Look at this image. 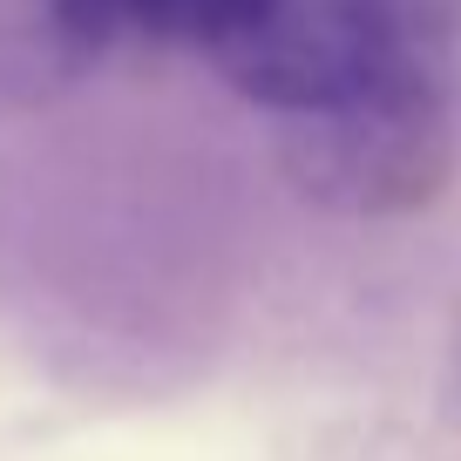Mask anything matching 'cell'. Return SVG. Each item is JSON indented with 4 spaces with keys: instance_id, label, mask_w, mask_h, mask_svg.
<instances>
[{
    "instance_id": "cell-1",
    "label": "cell",
    "mask_w": 461,
    "mask_h": 461,
    "mask_svg": "<svg viewBox=\"0 0 461 461\" xmlns=\"http://www.w3.org/2000/svg\"><path fill=\"white\" fill-rule=\"evenodd\" d=\"M285 176L332 217H414L461 170V34L434 7H407V28L380 75L339 109L285 122Z\"/></svg>"
},
{
    "instance_id": "cell-2",
    "label": "cell",
    "mask_w": 461,
    "mask_h": 461,
    "mask_svg": "<svg viewBox=\"0 0 461 461\" xmlns=\"http://www.w3.org/2000/svg\"><path fill=\"white\" fill-rule=\"evenodd\" d=\"M414 0H224L197 55L278 122L339 109L380 75Z\"/></svg>"
},
{
    "instance_id": "cell-3",
    "label": "cell",
    "mask_w": 461,
    "mask_h": 461,
    "mask_svg": "<svg viewBox=\"0 0 461 461\" xmlns=\"http://www.w3.org/2000/svg\"><path fill=\"white\" fill-rule=\"evenodd\" d=\"M217 7L224 0H115L122 41H157V48H197Z\"/></svg>"
}]
</instances>
